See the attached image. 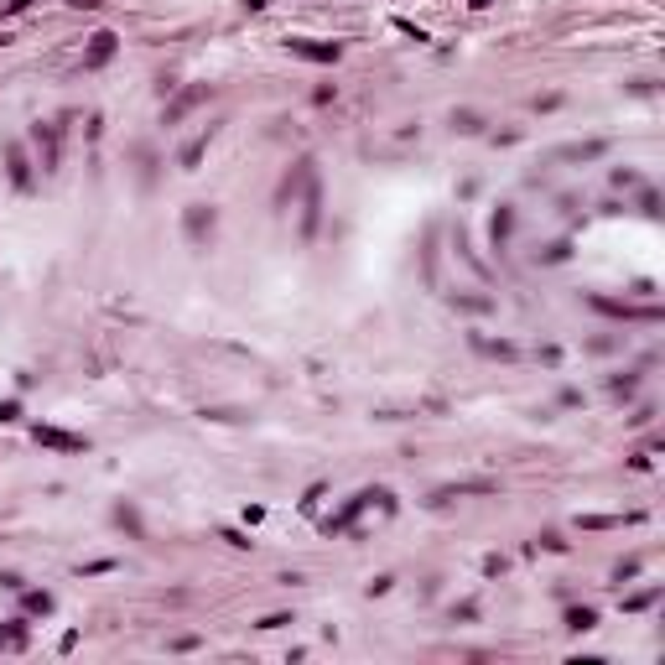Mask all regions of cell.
<instances>
[{
  "label": "cell",
  "instance_id": "1",
  "mask_svg": "<svg viewBox=\"0 0 665 665\" xmlns=\"http://www.w3.org/2000/svg\"><path fill=\"white\" fill-rule=\"evenodd\" d=\"M213 224H219V219H213V208H208V203H187V208H182V234H187V245H208V239H213Z\"/></svg>",
  "mask_w": 665,
  "mask_h": 665
},
{
  "label": "cell",
  "instance_id": "2",
  "mask_svg": "<svg viewBox=\"0 0 665 665\" xmlns=\"http://www.w3.org/2000/svg\"><path fill=\"white\" fill-rule=\"evenodd\" d=\"M286 47H292L296 58H307V63H338V58H343L338 42H307V36H292Z\"/></svg>",
  "mask_w": 665,
  "mask_h": 665
},
{
  "label": "cell",
  "instance_id": "3",
  "mask_svg": "<svg viewBox=\"0 0 665 665\" xmlns=\"http://www.w3.org/2000/svg\"><path fill=\"white\" fill-rule=\"evenodd\" d=\"M203 99H208V83H198V89H182V94H177V99H172V105L162 109V125H177V120H182L187 109H198Z\"/></svg>",
  "mask_w": 665,
  "mask_h": 665
},
{
  "label": "cell",
  "instance_id": "4",
  "mask_svg": "<svg viewBox=\"0 0 665 665\" xmlns=\"http://www.w3.org/2000/svg\"><path fill=\"white\" fill-rule=\"evenodd\" d=\"M115 47H120L115 32H94L89 36V52H83V68H105V63L115 58Z\"/></svg>",
  "mask_w": 665,
  "mask_h": 665
},
{
  "label": "cell",
  "instance_id": "5",
  "mask_svg": "<svg viewBox=\"0 0 665 665\" xmlns=\"http://www.w3.org/2000/svg\"><path fill=\"white\" fill-rule=\"evenodd\" d=\"M32 437H36L42 447H58V453H83V447H89L83 437H68V432H58V426H36Z\"/></svg>",
  "mask_w": 665,
  "mask_h": 665
},
{
  "label": "cell",
  "instance_id": "6",
  "mask_svg": "<svg viewBox=\"0 0 665 665\" xmlns=\"http://www.w3.org/2000/svg\"><path fill=\"white\" fill-rule=\"evenodd\" d=\"M36 146H42V172H58V125H36Z\"/></svg>",
  "mask_w": 665,
  "mask_h": 665
},
{
  "label": "cell",
  "instance_id": "7",
  "mask_svg": "<svg viewBox=\"0 0 665 665\" xmlns=\"http://www.w3.org/2000/svg\"><path fill=\"white\" fill-rule=\"evenodd\" d=\"M317 208H323V193H317V182L307 177V208H302V239H312L317 234Z\"/></svg>",
  "mask_w": 665,
  "mask_h": 665
},
{
  "label": "cell",
  "instance_id": "8",
  "mask_svg": "<svg viewBox=\"0 0 665 665\" xmlns=\"http://www.w3.org/2000/svg\"><path fill=\"white\" fill-rule=\"evenodd\" d=\"M6 162H11V182L16 187H32V166H26L21 146H6Z\"/></svg>",
  "mask_w": 665,
  "mask_h": 665
},
{
  "label": "cell",
  "instance_id": "9",
  "mask_svg": "<svg viewBox=\"0 0 665 665\" xmlns=\"http://www.w3.org/2000/svg\"><path fill=\"white\" fill-rule=\"evenodd\" d=\"M598 624V608H567V629H577V634H587Z\"/></svg>",
  "mask_w": 665,
  "mask_h": 665
},
{
  "label": "cell",
  "instance_id": "10",
  "mask_svg": "<svg viewBox=\"0 0 665 665\" xmlns=\"http://www.w3.org/2000/svg\"><path fill=\"white\" fill-rule=\"evenodd\" d=\"M603 151V140H587V146H567V151H556L561 162H582V156H598Z\"/></svg>",
  "mask_w": 665,
  "mask_h": 665
},
{
  "label": "cell",
  "instance_id": "11",
  "mask_svg": "<svg viewBox=\"0 0 665 665\" xmlns=\"http://www.w3.org/2000/svg\"><path fill=\"white\" fill-rule=\"evenodd\" d=\"M510 224H514V213H510V208H499V213H494V245H504V234H510Z\"/></svg>",
  "mask_w": 665,
  "mask_h": 665
},
{
  "label": "cell",
  "instance_id": "12",
  "mask_svg": "<svg viewBox=\"0 0 665 665\" xmlns=\"http://www.w3.org/2000/svg\"><path fill=\"white\" fill-rule=\"evenodd\" d=\"M26 613H52V593H26Z\"/></svg>",
  "mask_w": 665,
  "mask_h": 665
},
{
  "label": "cell",
  "instance_id": "13",
  "mask_svg": "<svg viewBox=\"0 0 665 665\" xmlns=\"http://www.w3.org/2000/svg\"><path fill=\"white\" fill-rule=\"evenodd\" d=\"M203 146H208V135H203V140H193V146H182V166H187V172H193V166H198Z\"/></svg>",
  "mask_w": 665,
  "mask_h": 665
},
{
  "label": "cell",
  "instance_id": "14",
  "mask_svg": "<svg viewBox=\"0 0 665 665\" xmlns=\"http://www.w3.org/2000/svg\"><path fill=\"white\" fill-rule=\"evenodd\" d=\"M115 520L130 530V536H140V520H135V510H125V504H120V510H115Z\"/></svg>",
  "mask_w": 665,
  "mask_h": 665
},
{
  "label": "cell",
  "instance_id": "15",
  "mask_svg": "<svg viewBox=\"0 0 665 665\" xmlns=\"http://www.w3.org/2000/svg\"><path fill=\"white\" fill-rule=\"evenodd\" d=\"M453 125H457V130H479V115H473V109H463V115H453Z\"/></svg>",
  "mask_w": 665,
  "mask_h": 665
},
{
  "label": "cell",
  "instance_id": "16",
  "mask_svg": "<svg viewBox=\"0 0 665 665\" xmlns=\"http://www.w3.org/2000/svg\"><path fill=\"white\" fill-rule=\"evenodd\" d=\"M395 32H406V36H416V42H426V32H421L416 21H395Z\"/></svg>",
  "mask_w": 665,
  "mask_h": 665
},
{
  "label": "cell",
  "instance_id": "17",
  "mask_svg": "<svg viewBox=\"0 0 665 665\" xmlns=\"http://www.w3.org/2000/svg\"><path fill=\"white\" fill-rule=\"evenodd\" d=\"M21 416V406H16V400H6V406H0V426H6V421H16Z\"/></svg>",
  "mask_w": 665,
  "mask_h": 665
},
{
  "label": "cell",
  "instance_id": "18",
  "mask_svg": "<svg viewBox=\"0 0 665 665\" xmlns=\"http://www.w3.org/2000/svg\"><path fill=\"white\" fill-rule=\"evenodd\" d=\"M68 6H78V11H99L105 0H68Z\"/></svg>",
  "mask_w": 665,
  "mask_h": 665
},
{
  "label": "cell",
  "instance_id": "19",
  "mask_svg": "<svg viewBox=\"0 0 665 665\" xmlns=\"http://www.w3.org/2000/svg\"><path fill=\"white\" fill-rule=\"evenodd\" d=\"M245 6H250V11H265V0H245Z\"/></svg>",
  "mask_w": 665,
  "mask_h": 665
},
{
  "label": "cell",
  "instance_id": "20",
  "mask_svg": "<svg viewBox=\"0 0 665 665\" xmlns=\"http://www.w3.org/2000/svg\"><path fill=\"white\" fill-rule=\"evenodd\" d=\"M468 6H473V11H483V6H494V0H468Z\"/></svg>",
  "mask_w": 665,
  "mask_h": 665
}]
</instances>
